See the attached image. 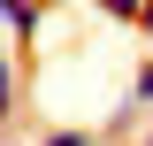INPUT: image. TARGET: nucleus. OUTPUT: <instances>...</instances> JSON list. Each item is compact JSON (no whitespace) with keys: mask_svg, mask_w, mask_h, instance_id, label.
I'll use <instances>...</instances> for the list:
<instances>
[{"mask_svg":"<svg viewBox=\"0 0 153 146\" xmlns=\"http://www.w3.org/2000/svg\"><path fill=\"white\" fill-rule=\"evenodd\" d=\"M0 23H8V31H16V38H31L38 23H46V8H23V0H16V8H0Z\"/></svg>","mask_w":153,"mask_h":146,"instance_id":"1","label":"nucleus"},{"mask_svg":"<svg viewBox=\"0 0 153 146\" xmlns=\"http://www.w3.org/2000/svg\"><path fill=\"white\" fill-rule=\"evenodd\" d=\"M0 69H8V62H0Z\"/></svg>","mask_w":153,"mask_h":146,"instance_id":"6","label":"nucleus"},{"mask_svg":"<svg viewBox=\"0 0 153 146\" xmlns=\"http://www.w3.org/2000/svg\"><path fill=\"white\" fill-rule=\"evenodd\" d=\"M130 108H153V62L138 69V85H130Z\"/></svg>","mask_w":153,"mask_h":146,"instance_id":"2","label":"nucleus"},{"mask_svg":"<svg viewBox=\"0 0 153 146\" xmlns=\"http://www.w3.org/2000/svg\"><path fill=\"white\" fill-rule=\"evenodd\" d=\"M38 146H92V131H46Z\"/></svg>","mask_w":153,"mask_h":146,"instance_id":"3","label":"nucleus"},{"mask_svg":"<svg viewBox=\"0 0 153 146\" xmlns=\"http://www.w3.org/2000/svg\"><path fill=\"white\" fill-rule=\"evenodd\" d=\"M138 146H153V131H146V138H138Z\"/></svg>","mask_w":153,"mask_h":146,"instance_id":"5","label":"nucleus"},{"mask_svg":"<svg viewBox=\"0 0 153 146\" xmlns=\"http://www.w3.org/2000/svg\"><path fill=\"white\" fill-rule=\"evenodd\" d=\"M138 31H146V38H153V0H146V16H138Z\"/></svg>","mask_w":153,"mask_h":146,"instance_id":"4","label":"nucleus"}]
</instances>
